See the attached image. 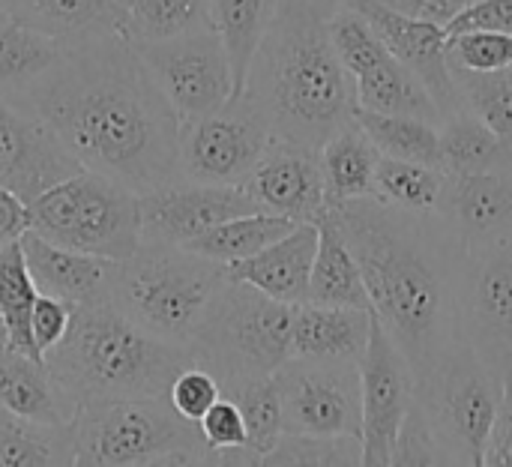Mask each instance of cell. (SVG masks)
<instances>
[{
  "instance_id": "obj_2",
  "label": "cell",
  "mask_w": 512,
  "mask_h": 467,
  "mask_svg": "<svg viewBox=\"0 0 512 467\" xmlns=\"http://www.w3.org/2000/svg\"><path fill=\"white\" fill-rule=\"evenodd\" d=\"M339 222L369 291L372 312L426 381L462 339V249L447 222L399 210L378 195L327 207Z\"/></svg>"
},
{
  "instance_id": "obj_51",
  "label": "cell",
  "mask_w": 512,
  "mask_h": 467,
  "mask_svg": "<svg viewBox=\"0 0 512 467\" xmlns=\"http://www.w3.org/2000/svg\"><path fill=\"white\" fill-rule=\"evenodd\" d=\"M3 18H9V15H6V9H3V3H0V21H3Z\"/></svg>"
},
{
  "instance_id": "obj_4",
  "label": "cell",
  "mask_w": 512,
  "mask_h": 467,
  "mask_svg": "<svg viewBox=\"0 0 512 467\" xmlns=\"http://www.w3.org/2000/svg\"><path fill=\"white\" fill-rule=\"evenodd\" d=\"M42 360L75 405L123 396H168L171 381L198 363L192 348L150 336L108 300L75 306L66 336Z\"/></svg>"
},
{
  "instance_id": "obj_32",
  "label": "cell",
  "mask_w": 512,
  "mask_h": 467,
  "mask_svg": "<svg viewBox=\"0 0 512 467\" xmlns=\"http://www.w3.org/2000/svg\"><path fill=\"white\" fill-rule=\"evenodd\" d=\"M354 120L372 138V144L381 150V156L441 168L438 123H429V120L411 117V114H381V111H369V108H354Z\"/></svg>"
},
{
  "instance_id": "obj_31",
  "label": "cell",
  "mask_w": 512,
  "mask_h": 467,
  "mask_svg": "<svg viewBox=\"0 0 512 467\" xmlns=\"http://www.w3.org/2000/svg\"><path fill=\"white\" fill-rule=\"evenodd\" d=\"M75 467L69 426H42L0 411V467Z\"/></svg>"
},
{
  "instance_id": "obj_44",
  "label": "cell",
  "mask_w": 512,
  "mask_h": 467,
  "mask_svg": "<svg viewBox=\"0 0 512 467\" xmlns=\"http://www.w3.org/2000/svg\"><path fill=\"white\" fill-rule=\"evenodd\" d=\"M72 309L75 306H69L66 300L48 297V294L36 297L33 312H30V336H33V345L42 357L66 336L69 321H72Z\"/></svg>"
},
{
  "instance_id": "obj_35",
  "label": "cell",
  "mask_w": 512,
  "mask_h": 467,
  "mask_svg": "<svg viewBox=\"0 0 512 467\" xmlns=\"http://www.w3.org/2000/svg\"><path fill=\"white\" fill-rule=\"evenodd\" d=\"M120 21L132 42L168 39L210 27V0H120Z\"/></svg>"
},
{
  "instance_id": "obj_18",
  "label": "cell",
  "mask_w": 512,
  "mask_h": 467,
  "mask_svg": "<svg viewBox=\"0 0 512 467\" xmlns=\"http://www.w3.org/2000/svg\"><path fill=\"white\" fill-rule=\"evenodd\" d=\"M342 3L357 9L372 24L378 39L423 81V87L438 102L444 120L462 111L456 81H453V69H450V57H447L450 33L441 21L399 12L381 0H342Z\"/></svg>"
},
{
  "instance_id": "obj_38",
  "label": "cell",
  "mask_w": 512,
  "mask_h": 467,
  "mask_svg": "<svg viewBox=\"0 0 512 467\" xmlns=\"http://www.w3.org/2000/svg\"><path fill=\"white\" fill-rule=\"evenodd\" d=\"M243 414L246 423V450L252 467H258L261 456H267L276 441L282 438V402L273 375L258 378V381H243L231 390H225Z\"/></svg>"
},
{
  "instance_id": "obj_23",
  "label": "cell",
  "mask_w": 512,
  "mask_h": 467,
  "mask_svg": "<svg viewBox=\"0 0 512 467\" xmlns=\"http://www.w3.org/2000/svg\"><path fill=\"white\" fill-rule=\"evenodd\" d=\"M372 336V312L354 306H324V303H300L294 309L291 327V357L306 360H339L357 363L363 360Z\"/></svg>"
},
{
  "instance_id": "obj_9",
  "label": "cell",
  "mask_w": 512,
  "mask_h": 467,
  "mask_svg": "<svg viewBox=\"0 0 512 467\" xmlns=\"http://www.w3.org/2000/svg\"><path fill=\"white\" fill-rule=\"evenodd\" d=\"M501 390L504 378H498L465 339H459L438 369L417 384V402L432 423L450 467H483Z\"/></svg>"
},
{
  "instance_id": "obj_50",
  "label": "cell",
  "mask_w": 512,
  "mask_h": 467,
  "mask_svg": "<svg viewBox=\"0 0 512 467\" xmlns=\"http://www.w3.org/2000/svg\"><path fill=\"white\" fill-rule=\"evenodd\" d=\"M0 348H12V345H9V327H6L3 312H0Z\"/></svg>"
},
{
  "instance_id": "obj_15",
  "label": "cell",
  "mask_w": 512,
  "mask_h": 467,
  "mask_svg": "<svg viewBox=\"0 0 512 467\" xmlns=\"http://www.w3.org/2000/svg\"><path fill=\"white\" fill-rule=\"evenodd\" d=\"M363 390V467H390L393 441L417 399V375L372 312L369 348L360 360Z\"/></svg>"
},
{
  "instance_id": "obj_21",
  "label": "cell",
  "mask_w": 512,
  "mask_h": 467,
  "mask_svg": "<svg viewBox=\"0 0 512 467\" xmlns=\"http://www.w3.org/2000/svg\"><path fill=\"white\" fill-rule=\"evenodd\" d=\"M18 243H21L24 264L39 294L66 300L69 306L108 300L117 261L57 246L30 228L18 237Z\"/></svg>"
},
{
  "instance_id": "obj_39",
  "label": "cell",
  "mask_w": 512,
  "mask_h": 467,
  "mask_svg": "<svg viewBox=\"0 0 512 467\" xmlns=\"http://www.w3.org/2000/svg\"><path fill=\"white\" fill-rule=\"evenodd\" d=\"M258 467H363V441L351 435L282 432Z\"/></svg>"
},
{
  "instance_id": "obj_8",
  "label": "cell",
  "mask_w": 512,
  "mask_h": 467,
  "mask_svg": "<svg viewBox=\"0 0 512 467\" xmlns=\"http://www.w3.org/2000/svg\"><path fill=\"white\" fill-rule=\"evenodd\" d=\"M27 207L30 231L57 246L108 261H126L141 246L138 192L99 171L81 168Z\"/></svg>"
},
{
  "instance_id": "obj_41",
  "label": "cell",
  "mask_w": 512,
  "mask_h": 467,
  "mask_svg": "<svg viewBox=\"0 0 512 467\" xmlns=\"http://www.w3.org/2000/svg\"><path fill=\"white\" fill-rule=\"evenodd\" d=\"M447 57L453 66L492 72L512 66V33L507 30H462L450 33Z\"/></svg>"
},
{
  "instance_id": "obj_19",
  "label": "cell",
  "mask_w": 512,
  "mask_h": 467,
  "mask_svg": "<svg viewBox=\"0 0 512 467\" xmlns=\"http://www.w3.org/2000/svg\"><path fill=\"white\" fill-rule=\"evenodd\" d=\"M258 210L288 216L294 222H318L327 213V192L318 150L273 138L243 180Z\"/></svg>"
},
{
  "instance_id": "obj_17",
  "label": "cell",
  "mask_w": 512,
  "mask_h": 467,
  "mask_svg": "<svg viewBox=\"0 0 512 467\" xmlns=\"http://www.w3.org/2000/svg\"><path fill=\"white\" fill-rule=\"evenodd\" d=\"M81 171L42 117L0 93V186L30 204L36 195Z\"/></svg>"
},
{
  "instance_id": "obj_33",
  "label": "cell",
  "mask_w": 512,
  "mask_h": 467,
  "mask_svg": "<svg viewBox=\"0 0 512 467\" xmlns=\"http://www.w3.org/2000/svg\"><path fill=\"white\" fill-rule=\"evenodd\" d=\"M444 186H447V174L441 168L393 159V156H381L378 162L375 195L399 210L423 213V216L438 213L444 201Z\"/></svg>"
},
{
  "instance_id": "obj_20",
  "label": "cell",
  "mask_w": 512,
  "mask_h": 467,
  "mask_svg": "<svg viewBox=\"0 0 512 467\" xmlns=\"http://www.w3.org/2000/svg\"><path fill=\"white\" fill-rule=\"evenodd\" d=\"M438 216L453 231L462 255L512 237V165L447 177Z\"/></svg>"
},
{
  "instance_id": "obj_36",
  "label": "cell",
  "mask_w": 512,
  "mask_h": 467,
  "mask_svg": "<svg viewBox=\"0 0 512 467\" xmlns=\"http://www.w3.org/2000/svg\"><path fill=\"white\" fill-rule=\"evenodd\" d=\"M450 69L462 111L480 117L501 141L512 144V66L474 72L450 63Z\"/></svg>"
},
{
  "instance_id": "obj_16",
  "label": "cell",
  "mask_w": 512,
  "mask_h": 467,
  "mask_svg": "<svg viewBox=\"0 0 512 467\" xmlns=\"http://www.w3.org/2000/svg\"><path fill=\"white\" fill-rule=\"evenodd\" d=\"M258 204L243 183H195L177 177L153 192L138 195L141 240L183 246L198 234L234 216L255 213Z\"/></svg>"
},
{
  "instance_id": "obj_34",
  "label": "cell",
  "mask_w": 512,
  "mask_h": 467,
  "mask_svg": "<svg viewBox=\"0 0 512 467\" xmlns=\"http://www.w3.org/2000/svg\"><path fill=\"white\" fill-rule=\"evenodd\" d=\"M66 42L39 33L12 18L0 21V93H15L42 75L63 51Z\"/></svg>"
},
{
  "instance_id": "obj_43",
  "label": "cell",
  "mask_w": 512,
  "mask_h": 467,
  "mask_svg": "<svg viewBox=\"0 0 512 467\" xmlns=\"http://www.w3.org/2000/svg\"><path fill=\"white\" fill-rule=\"evenodd\" d=\"M198 429L204 435V444L210 447V459L213 453H225V450H246V423L243 414L237 408V402L231 396H219L207 414L198 420Z\"/></svg>"
},
{
  "instance_id": "obj_40",
  "label": "cell",
  "mask_w": 512,
  "mask_h": 467,
  "mask_svg": "<svg viewBox=\"0 0 512 467\" xmlns=\"http://www.w3.org/2000/svg\"><path fill=\"white\" fill-rule=\"evenodd\" d=\"M390 467H450V459H447V453L417 399L408 408V414L399 426V435L393 441Z\"/></svg>"
},
{
  "instance_id": "obj_24",
  "label": "cell",
  "mask_w": 512,
  "mask_h": 467,
  "mask_svg": "<svg viewBox=\"0 0 512 467\" xmlns=\"http://www.w3.org/2000/svg\"><path fill=\"white\" fill-rule=\"evenodd\" d=\"M0 411L42 426H69L78 405L45 360L0 348Z\"/></svg>"
},
{
  "instance_id": "obj_46",
  "label": "cell",
  "mask_w": 512,
  "mask_h": 467,
  "mask_svg": "<svg viewBox=\"0 0 512 467\" xmlns=\"http://www.w3.org/2000/svg\"><path fill=\"white\" fill-rule=\"evenodd\" d=\"M462 30H507L512 33V0H477L474 6H468L447 24V33H462Z\"/></svg>"
},
{
  "instance_id": "obj_42",
  "label": "cell",
  "mask_w": 512,
  "mask_h": 467,
  "mask_svg": "<svg viewBox=\"0 0 512 467\" xmlns=\"http://www.w3.org/2000/svg\"><path fill=\"white\" fill-rule=\"evenodd\" d=\"M222 396V384L216 381V375L198 363L186 366L168 387V402L174 405V411L192 423H198L207 408Z\"/></svg>"
},
{
  "instance_id": "obj_49",
  "label": "cell",
  "mask_w": 512,
  "mask_h": 467,
  "mask_svg": "<svg viewBox=\"0 0 512 467\" xmlns=\"http://www.w3.org/2000/svg\"><path fill=\"white\" fill-rule=\"evenodd\" d=\"M381 3H387V6H393L399 12H408V15H423L426 12V0H381Z\"/></svg>"
},
{
  "instance_id": "obj_37",
  "label": "cell",
  "mask_w": 512,
  "mask_h": 467,
  "mask_svg": "<svg viewBox=\"0 0 512 467\" xmlns=\"http://www.w3.org/2000/svg\"><path fill=\"white\" fill-rule=\"evenodd\" d=\"M36 297H39V291L24 264L21 243L12 240L0 249V312L9 327V345L27 357L42 360V354L36 351L33 336H30V312H33Z\"/></svg>"
},
{
  "instance_id": "obj_45",
  "label": "cell",
  "mask_w": 512,
  "mask_h": 467,
  "mask_svg": "<svg viewBox=\"0 0 512 467\" xmlns=\"http://www.w3.org/2000/svg\"><path fill=\"white\" fill-rule=\"evenodd\" d=\"M483 467H512V375L504 378L501 402L486 441Z\"/></svg>"
},
{
  "instance_id": "obj_14",
  "label": "cell",
  "mask_w": 512,
  "mask_h": 467,
  "mask_svg": "<svg viewBox=\"0 0 512 467\" xmlns=\"http://www.w3.org/2000/svg\"><path fill=\"white\" fill-rule=\"evenodd\" d=\"M462 339L498 375H512V237L465 252L459 279Z\"/></svg>"
},
{
  "instance_id": "obj_5",
  "label": "cell",
  "mask_w": 512,
  "mask_h": 467,
  "mask_svg": "<svg viewBox=\"0 0 512 467\" xmlns=\"http://www.w3.org/2000/svg\"><path fill=\"white\" fill-rule=\"evenodd\" d=\"M225 285V264L174 243L141 240L126 261H117L108 303L150 336L192 348Z\"/></svg>"
},
{
  "instance_id": "obj_48",
  "label": "cell",
  "mask_w": 512,
  "mask_h": 467,
  "mask_svg": "<svg viewBox=\"0 0 512 467\" xmlns=\"http://www.w3.org/2000/svg\"><path fill=\"white\" fill-rule=\"evenodd\" d=\"M477 0H426V18H432V21H441L444 27L459 15V12H465L468 6H474Z\"/></svg>"
},
{
  "instance_id": "obj_25",
  "label": "cell",
  "mask_w": 512,
  "mask_h": 467,
  "mask_svg": "<svg viewBox=\"0 0 512 467\" xmlns=\"http://www.w3.org/2000/svg\"><path fill=\"white\" fill-rule=\"evenodd\" d=\"M318 162H321L327 207L375 195V174H378L381 150L372 144V138L360 129L357 120L336 129L318 147Z\"/></svg>"
},
{
  "instance_id": "obj_26",
  "label": "cell",
  "mask_w": 512,
  "mask_h": 467,
  "mask_svg": "<svg viewBox=\"0 0 512 467\" xmlns=\"http://www.w3.org/2000/svg\"><path fill=\"white\" fill-rule=\"evenodd\" d=\"M306 300L324 303V306H354V309L372 312V300H369L360 264L330 210L318 219V252H315Z\"/></svg>"
},
{
  "instance_id": "obj_1",
  "label": "cell",
  "mask_w": 512,
  "mask_h": 467,
  "mask_svg": "<svg viewBox=\"0 0 512 467\" xmlns=\"http://www.w3.org/2000/svg\"><path fill=\"white\" fill-rule=\"evenodd\" d=\"M6 96L42 117L81 168L138 195L180 177V120L120 30L66 42L42 75Z\"/></svg>"
},
{
  "instance_id": "obj_28",
  "label": "cell",
  "mask_w": 512,
  "mask_h": 467,
  "mask_svg": "<svg viewBox=\"0 0 512 467\" xmlns=\"http://www.w3.org/2000/svg\"><path fill=\"white\" fill-rule=\"evenodd\" d=\"M279 9V0H210V27L219 33L231 75H234V96L243 93L252 57L270 30V21Z\"/></svg>"
},
{
  "instance_id": "obj_7",
  "label": "cell",
  "mask_w": 512,
  "mask_h": 467,
  "mask_svg": "<svg viewBox=\"0 0 512 467\" xmlns=\"http://www.w3.org/2000/svg\"><path fill=\"white\" fill-rule=\"evenodd\" d=\"M294 309L228 279L192 345L198 366L216 375L222 393L243 381L270 378L291 357Z\"/></svg>"
},
{
  "instance_id": "obj_13",
  "label": "cell",
  "mask_w": 512,
  "mask_h": 467,
  "mask_svg": "<svg viewBox=\"0 0 512 467\" xmlns=\"http://www.w3.org/2000/svg\"><path fill=\"white\" fill-rule=\"evenodd\" d=\"M282 402V432L351 435L363 441L360 366L288 357L273 372Z\"/></svg>"
},
{
  "instance_id": "obj_30",
  "label": "cell",
  "mask_w": 512,
  "mask_h": 467,
  "mask_svg": "<svg viewBox=\"0 0 512 467\" xmlns=\"http://www.w3.org/2000/svg\"><path fill=\"white\" fill-rule=\"evenodd\" d=\"M297 222L279 213H267V210H255L246 216H234L228 222H219L216 228L198 234L195 240L183 243V249L210 258L216 264H234L243 258H252L255 252H261L264 246L276 243L282 234H288Z\"/></svg>"
},
{
  "instance_id": "obj_11",
  "label": "cell",
  "mask_w": 512,
  "mask_h": 467,
  "mask_svg": "<svg viewBox=\"0 0 512 467\" xmlns=\"http://www.w3.org/2000/svg\"><path fill=\"white\" fill-rule=\"evenodd\" d=\"M330 36L354 78L357 108L381 111V114H411L429 123H444V114L423 81L378 39L372 24L339 0L330 15Z\"/></svg>"
},
{
  "instance_id": "obj_47",
  "label": "cell",
  "mask_w": 512,
  "mask_h": 467,
  "mask_svg": "<svg viewBox=\"0 0 512 467\" xmlns=\"http://www.w3.org/2000/svg\"><path fill=\"white\" fill-rule=\"evenodd\" d=\"M30 228V207L0 186V249L12 240H18Z\"/></svg>"
},
{
  "instance_id": "obj_12",
  "label": "cell",
  "mask_w": 512,
  "mask_h": 467,
  "mask_svg": "<svg viewBox=\"0 0 512 467\" xmlns=\"http://www.w3.org/2000/svg\"><path fill=\"white\" fill-rule=\"evenodd\" d=\"M132 45L180 123L204 117L234 96L228 51L213 27H195L168 39Z\"/></svg>"
},
{
  "instance_id": "obj_3",
  "label": "cell",
  "mask_w": 512,
  "mask_h": 467,
  "mask_svg": "<svg viewBox=\"0 0 512 467\" xmlns=\"http://www.w3.org/2000/svg\"><path fill=\"white\" fill-rule=\"evenodd\" d=\"M336 6L339 0H279L243 87L267 114L273 138L318 150L354 120V78L330 36Z\"/></svg>"
},
{
  "instance_id": "obj_27",
  "label": "cell",
  "mask_w": 512,
  "mask_h": 467,
  "mask_svg": "<svg viewBox=\"0 0 512 467\" xmlns=\"http://www.w3.org/2000/svg\"><path fill=\"white\" fill-rule=\"evenodd\" d=\"M6 15L60 42L120 30V0H0Z\"/></svg>"
},
{
  "instance_id": "obj_29",
  "label": "cell",
  "mask_w": 512,
  "mask_h": 467,
  "mask_svg": "<svg viewBox=\"0 0 512 467\" xmlns=\"http://www.w3.org/2000/svg\"><path fill=\"white\" fill-rule=\"evenodd\" d=\"M441 171L447 177L480 174L512 165V144L501 141L480 117L459 111L438 126Z\"/></svg>"
},
{
  "instance_id": "obj_10",
  "label": "cell",
  "mask_w": 512,
  "mask_h": 467,
  "mask_svg": "<svg viewBox=\"0 0 512 467\" xmlns=\"http://www.w3.org/2000/svg\"><path fill=\"white\" fill-rule=\"evenodd\" d=\"M270 141L267 114L252 96L237 93L222 108L180 123L177 171L195 183H243Z\"/></svg>"
},
{
  "instance_id": "obj_22",
  "label": "cell",
  "mask_w": 512,
  "mask_h": 467,
  "mask_svg": "<svg viewBox=\"0 0 512 467\" xmlns=\"http://www.w3.org/2000/svg\"><path fill=\"white\" fill-rule=\"evenodd\" d=\"M318 252V222H297L276 243L264 246L252 258L228 264L231 282H246L261 294L300 306L309 297V276Z\"/></svg>"
},
{
  "instance_id": "obj_6",
  "label": "cell",
  "mask_w": 512,
  "mask_h": 467,
  "mask_svg": "<svg viewBox=\"0 0 512 467\" xmlns=\"http://www.w3.org/2000/svg\"><path fill=\"white\" fill-rule=\"evenodd\" d=\"M75 467H198L210 447L198 423L180 417L168 396H123L78 405L72 423Z\"/></svg>"
}]
</instances>
